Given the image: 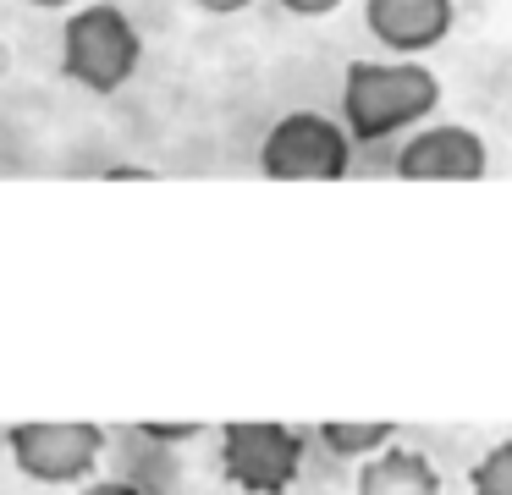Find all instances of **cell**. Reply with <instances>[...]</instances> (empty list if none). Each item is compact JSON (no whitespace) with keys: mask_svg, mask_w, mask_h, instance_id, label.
<instances>
[{"mask_svg":"<svg viewBox=\"0 0 512 495\" xmlns=\"http://www.w3.org/2000/svg\"><path fill=\"white\" fill-rule=\"evenodd\" d=\"M441 105V77L424 61H353L342 77V127L353 143H380L419 127Z\"/></svg>","mask_w":512,"mask_h":495,"instance_id":"obj_1","label":"cell"},{"mask_svg":"<svg viewBox=\"0 0 512 495\" xmlns=\"http://www.w3.org/2000/svg\"><path fill=\"white\" fill-rule=\"evenodd\" d=\"M144 61V33L122 6H78L61 28V77L89 94H116Z\"/></svg>","mask_w":512,"mask_h":495,"instance_id":"obj_2","label":"cell"},{"mask_svg":"<svg viewBox=\"0 0 512 495\" xmlns=\"http://www.w3.org/2000/svg\"><path fill=\"white\" fill-rule=\"evenodd\" d=\"M259 171L270 182H342L353 171V138L336 116L292 110L259 143Z\"/></svg>","mask_w":512,"mask_h":495,"instance_id":"obj_3","label":"cell"},{"mask_svg":"<svg viewBox=\"0 0 512 495\" xmlns=\"http://www.w3.org/2000/svg\"><path fill=\"white\" fill-rule=\"evenodd\" d=\"M221 468L248 495H287L303 468V435L276 418H237L221 429Z\"/></svg>","mask_w":512,"mask_h":495,"instance_id":"obj_4","label":"cell"},{"mask_svg":"<svg viewBox=\"0 0 512 495\" xmlns=\"http://www.w3.org/2000/svg\"><path fill=\"white\" fill-rule=\"evenodd\" d=\"M6 451L28 479L72 484L94 473V462L105 451V429L89 424V418H28V424L6 429Z\"/></svg>","mask_w":512,"mask_h":495,"instance_id":"obj_5","label":"cell"},{"mask_svg":"<svg viewBox=\"0 0 512 495\" xmlns=\"http://www.w3.org/2000/svg\"><path fill=\"white\" fill-rule=\"evenodd\" d=\"M485 171H490V149L463 121H435L397 149L402 182H479Z\"/></svg>","mask_w":512,"mask_h":495,"instance_id":"obj_6","label":"cell"},{"mask_svg":"<svg viewBox=\"0 0 512 495\" xmlns=\"http://www.w3.org/2000/svg\"><path fill=\"white\" fill-rule=\"evenodd\" d=\"M457 22V0H364V28L402 61L435 50Z\"/></svg>","mask_w":512,"mask_h":495,"instance_id":"obj_7","label":"cell"},{"mask_svg":"<svg viewBox=\"0 0 512 495\" xmlns=\"http://www.w3.org/2000/svg\"><path fill=\"white\" fill-rule=\"evenodd\" d=\"M353 495H441V468L413 446H380L364 457L358 468V490Z\"/></svg>","mask_w":512,"mask_h":495,"instance_id":"obj_8","label":"cell"},{"mask_svg":"<svg viewBox=\"0 0 512 495\" xmlns=\"http://www.w3.org/2000/svg\"><path fill=\"white\" fill-rule=\"evenodd\" d=\"M320 440L336 457H369V451L397 440V424H391V418H325Z\"/></svg>","mask_w":512,"mask_h":495,"instance_id":"obj_9","label":"cell"},{"mask_svg":"<svg viewBox=\"0 0 512 495\" xmlns=\"http://www.w3.org/2000/svg\"><path fill=\"white\" fill-rule=\"evenodd\" d=\"M468 495H512V440H496L468 468Z\"/></svg>","mask_w":512,"mask_h":495,"instance_id":"obj_10","label":"cell"},{"mask_svg":"<svg viewBox=\"0 0 512 495\" xmlns=\"http://www.w3.org/2000/svg\"><path fill=\"white\" fill-rule=\"evenodd\" d=\"M144 435H155V440H188V435H199V424H193V418H182V424L155 418V424H144Z\"/></svg>","mask_w":512,"mask_h":495,"instance_id":"obj_11","label":"cell"},{"mask_svg":"<svg viewBox=\"0 0 512 495\" xmlns=\"http://www.w3.org/2000/svg\"><path fill=\"white\" fill-rule=\"evenodd\" d=\"M281 11H292V17H331L342 0H276Z\"/></svg>","mask_w":512,"mask_h":495,"instance_id":"obj_12","label":"cell"},{"mask_svg":"<svg viewBox=\"0 0 512 495\" xmlns=\"http://www.w3.org/2000/svg\"><path fill=\"white\" fill-rule=\"evenodd\" d=\"M78 495H144L138 484H127V479H94V484H83Z\"/></svg>","mask_w":512,"mask_h":495,"instance_id":"obj_13","label":"cell"},{"mask_svg":"<svg viewBox=\"0 0 512 495\" xmlns=\"http://www.w3.org/2000/svg\"><path fill=\"white\" fill-rule=\"evenodd\" d=\"M199 11H210V17H232V11H248L254 0H193Z\"/></svg>","mask_w":512,"mask_h":495,"instance_id":"obj_14","label":"cell"},{"mask_svg":"<svg viewBox=\"0 0 512 495\" xmlns=\"http://www.w3.org/2000/svg\"><path fill=\"white\" fill-rule=\"evenodd\" d=\"M28 6H45L50 11V6H72V0H28Z\"/></svg>","mask_w":512,"mask_h":495,"instance_id":"obj_15","label":"cell"}]
</instances>
